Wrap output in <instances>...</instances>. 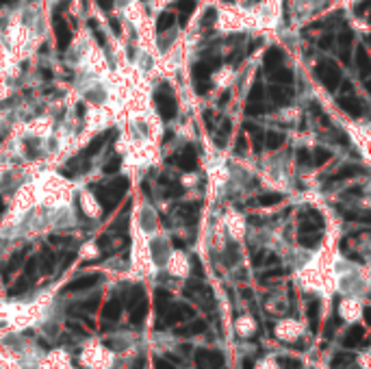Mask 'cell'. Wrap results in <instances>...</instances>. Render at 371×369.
<instances>
[{
	"instance_id": "obj_9",
	"label": "cell",
	"mask_w": 371,
	"mask_h": 369,
	"mask_svg": "<svg viewBox=\"0 0 371 369\" xmlns=\"http://www.w3.org/2000/svg\"><path fill=\"white\" fill-rule=\"evenodd\" d=\"M39 369H74L72 363V354L65 350V347H55L48 354H44L39 358Z\"/></svg>"
},
{
	"instance_id": "obj_11",
	"label": "cell",
	"mask_w": 371,
	"mask_h": 369,
	"mask_svg": "<svg viewBox=\"0 0 371 369\" xmlns=\"http://www.w3.org/2000/svg\"><path fill=\"white\" fill-rule=\"evenodd\" d=\"M52 130H55V124H52L50 117H35L29 124H24V135L33 137V139H42V141L50 139Z\"/></svg>"
},
{
	"instance_id": "obj_19",
	"label": "cell",
	"mask_w": 371,
	"mask_h": 369,
	"mask_svg": "<svg viewBox=\"0 0 371 369\" xmlns=\"http://www.w3.org/2000/svg\"><path fill=\"white\" fill-rule=\"evenodd\" d=\"M165 5H167V0H148V7L152 11H161Z\"/></svg>"
},
{
	"instance_id": "obj_5",
	"label": "cell",
	"mask_w": 371,
	"mask_h": 369,
	"mask_svg": "<svg viewBox=\"0 0 371 369\" xmlns=\"http://www.w3.org/2000/svg\"><path fill=\"white\" fill-rule=\"evenodd\" d=\"M217 29L221 33H241L250 29V16L241 9H219Z\"/></svg>"
},
{
	"instance_id": "obj_12",
	"label": "cell",
	"mask_w": 371,
	"mask_h": 369,
	"mask_svg": "<svg viewBox=\"0 0 371 369\" xmlns=\"http://www.w3.org/2000/svg\"><path fill=\"white\" fill-rule=\"evenodd\" d=\"M78 207H81V211L89 220H98V217L102 215V204L98 202V198L87 189H83L81 194H78Z\"/></svg>"
},
{
	"instance_id": "obj_8",
	"label": "cell",
	"mask_w": 371,
	"mask_h": 369,
	"mask_svg": "<svg viewBox=\"0 0 371 369\" xmlns=\"http://www.w3.org/2000/svg\"><path fill=\"white\" fill-rule=\"evenodd\" d=\"M336 313L345 324H358L364 313V300L362 295H345L336 304Z\"/></svg>"
},
{
	"instance_id": "obj_1",
	"label": "cell",
	"mask_w": 371,
	"mask_h": 369,
	"mask_svg": "<svg viewBox=\"0 0 371 369\" xmlns=\"http://www.w3.org/2000/svg\"><path fill=\"white\" fill-rule=\"evenodd\" d=\"M31 184H33V194H35V202L39 207L48 211L72 207L74 184L68 178H63V176H59L55 172H42L39 176H35V180H31Z\"/></svg>"
},
{
	"instance_id": "obj_3",
	"label": "cell",
	"mask_w": 371,
	"mask_h": 369,
	"mask_svg": "<svg viewBox=\"0 0 371 369\" xmlns=\"http://www.w3.org/2000/svg\"><path fill=\"white\" fill-rule=\"evenodd\" d=\"M159 272V267L152 261V252H150V239L135 226L133 222V246H130V269L128 276L133 280H146Z\"/></svg>"
},
{
	"instance_id": "obj_17",
	"label": "cell",
	"mask_w": 371,
	"mask_h": 369,
	"mask_svg": "<svg viewBox=\"0 0 371 369\" xmlns=\"http://www.w3.org/2000/svg\"><path fill=\"white\" fill-rule=\"evenodd\" d=\"M356 365L360 367V369H371V352L364 350V352L358 354V356H356Z\"/></svg>"
},
{
	"instance_id": "obj_13",
	"label": "cell",
	"mask_w": 371,
	"mask_h": 369,
	"mask_svg": "<svg viewBox=\"0 0 371 369\" xmlns=\"http://www.w3.org/2000/svg\"><path fill=\"white\" fill-rule=\"evenodd\" d=\"M232 328H234V334L241 339H252L254 334L258 332V324L252 315H239V317L234 319Z\"/></svg>"
},
{
	"instance_id": "obj_4",
	"label": "cell",
	"mask_w": 371,
	"mask_h": 369,
	"mask_svg": "<svg viewBox=\"0 0 371 369\" xmlns=\"http://www.w3.org/2000/svg\"><path fill=\"white\" fill-rule=\"evenodd\" d=\"M78 363L85 369H113L117 363V354L109 345H104L102 341L89 339L81 347Z\"/></svg>"
},
{
	"instance_id": "obj_16",
	"label": "cell",
	"mask_w": 371,
	"mask_h": 369,
	"mask_svg": "<svg viewBox=\"0 0 371 369\" xmlns=\"http://www.w3.org/2000/svg\"><path fill=\"white\" fill-rule=\"evenodd\" d=\"M252 369H280V363H278L276 356H263L254 363Z\"/></svg>"
},
{
	"instance_id": "obj_18",
	"label": "cell",
	"mask_w": 371,
	"mask_h": 369,
	"mask_svg": "<svg viewBox=\"0 0 371 369\" xmlns=\"http://www.w3.org/2000/svg\"><path fill=\"white\" fill-rule=\"evenodd\" d=\"M7 96H9V81H7V76L0 72V100H5Z\"/></svg>"
},
{
	"instance_id": "obj_6",
	"label": "cell",
	"mask_w": 371,
	"mask_h": 369,
	"mask_svg": "<svg viewBox=\"0 0 371 369\" xmlns=\"http://www.w3.org/2000/svg\"><path fill=\"white\" fill-rule=\"evenodd\" d=\"M163 267H165V272L172 276V278L185 280V278H189V274H191V259H189V254L182 252V250H169L167 259L163 261Z\"/></svg>"
},
{
	"instance_id": "obj_10",
	"label": "cell",
	"mask_w": 371,
	"mask_h": 369,
	"mask_svg": "<svg viewBox=\"0 0 371 369\" xmlns=\"http://www.w3.org/2000/svg\"><path fill=\"white\" fill-rule=\"evenodd\" d=\"M221 224L226 228V235L228 239H234V241H243L245 239V233H247V226H245V217L237 213V211H226L224 217H221Z\"/></svg>"
},
{
	"instance_id": "obj_20",
	"label": "cell",
	"mask_w": 371,
	"mask_h": 369,
	"mask_svg": "<svg viewBox=\"0 0 371 369\" xmlns=\"http://www.w3.org/2000/svg\"><path fill=\"white\" fill-rule=\"evenodd\" d=\"M193 182H198V174H185V178H182V184H185V187H189V184H193Z\"/></svg>"
},
{
	"instance_id": "obj_15",
	"label": "cell",
	"mask_w": 371,
	"mask_h": 369,
	"mask_svg": "<svg viewBox=\"0 0 371 369\" xmlns=\"http://www.w3.org/2000/svg\"><path fill=\"white\" fill-rule=\"evenodd\" d=\"M78 254H81L83 261H94V259L100 256V248H98L96 241H85L81 246V250H78Z\"/></svg>"
},
{
	"instance_id": "obj_14",
	"label": "cell",
	"mask_w": 371,
	"mask_h": 369,
	"mask_svg": "<svg viewBox=\"0 0 371 369\" xmlns=\"http://www.w3.org/2000/svg\"><path fill=\"white\" fill-rule=\"evenodd\" d=\"M232 78H234V70L230 68V65H224L219 72H215L213 74V83L217 85L219 89H226L232 85Z\"/></svg>"
},
{
	"instance_id": "obj_2",
	"label": "cell",
	"mask_w": 371,
	"mask_h": 369,
	"mask_svg": "<svg viewBox=\"0 0 371 369\" xmlns=\"http://www.w3.org/2000/svg\"><path fill=\"white\" fill-rule=\"evenodd\" d=\"M48 304L50 293L39 295L33 302H5V304H0V326H5L11 332H20L24 328L35 326L48 311Z\"/></svg>"
},
{
	"instance_id": "obj_7",
	"label": "cell",
	"mask_w": 371,
	"mask_h": 369,
	"mask_svg": "<svg viewBox=\"0 0 371 369\" xmlns=\"http://www.w3.org/2000/svg\"><path fill=\"white\" fill-rule=\"evenodd\" d=\"M304 332H306L304 321H299L295 317H282L273 326V337L278 341H284V343H295L297 339L304 337Z\"/></svg>"
}]
</instances>
